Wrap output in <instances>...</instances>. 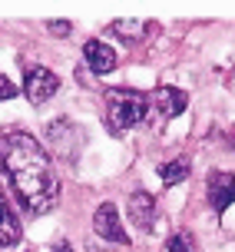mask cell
Segmentation results:
<instances>
[{
    "label": "cell",
    "instance_id": "cell-7",
    "mask_svg": "<svg viewBox=\"0 0 235 252\" xmlns=\"http://www.w3.org/2000/svg\"><path fill=\"white\" fill-rule=\"evenodd\" d=\"M129 219H133V226L136 229H152L156 226V199H152V192H133L129 196Z\"/></svg>",
    "mask_w": 235,
    "mask_h": 252
},
{
    "label": "cell",
    "instance_id": "cell-10",
    "mask_svg": "<svg viewBox=\"0 0 235 252\" xmlns=\"http://www.w3.org/2000/svg\"><path fill=\"white\" fill-rule=\"evenodd\" d=\"M110 33L119 40H129V43H136V40H143L149 33V24L146 20H116V24H110Z\"/></svg>",
    "mask_w": 235,
    "mask_h": 252
},
{
    "label": "cell",
    "instance_id": "cell-3",
    "mask_svg": "<svg viewBox=\"0 0 235 252\" xmlns=\"http://www.w3.org/2000/svg\"><path fill=\"white\" fill-rule=\"evenodd\" d=\"M57 90H60V76L53 73V70H47V66H30V70H27L24 93H27V100L33 103V106L47 103Z\"/></svg>",
    "mask_w": 235,
    "mask_h": 252
},
{
    "label": "cell",
    "instance_id": "cell-12",
    "mask_svg": "<svg viewBox=\"0 0 235 252\" xmlns=\"http://www.w3.org/2000/svg\"><path fill=\"white\" fill-rule=\"evenodd\" d=\"M166 252H196V239L189 229H176L169 242H166Z\"/></svg>",
    "mask_w": 235,
    "mask_h": 252
},
{
    "label": "cell",
    "instance_id": "cell-15",
    "mask_svg": "<svg viewBox=\"0 0 235 252\" xmlns=\"http://www.w3.org/2000/svg\"><path fill=\"white\" fill-rule=\"evenodd\" d=\"M87 252H110V249H106V246H103L96 236H89V239H87Z\"/></svg>",
    "mask_w": 235,
    "mask_h": 252
},
{
    "label": "cell",
    "instance_id": "cell-5",
    "mask_svg": "<svg viewBox=\"0 0 235 252\" xmlns=\"http://www.w3.org/2000/svg\"><path fill=\"white\" fill-rule=\"evenodd\" d=\"M189 106V96L179 87H159L152 96H149V110H156L162 120H173Z\"/></svg>",
    "mask_w": 235,
    "mask_h": 252
},
{
    "label": "cell",
    "instance_id": "cell-16",
    "mask_svg": "<svg viewBox=\"0 0 235 252\" xmlns=\"http://www.w3.org/2000/svg\"><path fill=\"white\" fill-rule=\"evenodd\" d=\"M53 252H76V249L70 246V242H57V246H53Z\"/></svg>",
    "mask_w": 235,
    "mask_h": 252
},
{
    "label": "cell",
    "instance_id": "cell-14",
    "mask_svg": "<svg viewBox=\"0 0 235 252\" xmlns=\"http://www.w3.org/2000/svg\"><path fill=\"white\" fill-rule=\"evenodd\" d=\"M17 96V87H13V80H7V76L0 73V100H13Z\"/></svg>",
    "mask_w": 235,
    "mask_h": 252
},
{
    "label": "cell",
    "instance_id": "cell-9",
    "mask_svg": "<svg viewBox=\"0 0 235 252\" xmlns=\"http://www.w3.org/2000/svg\"><path fill=\"white\" fill-rule=\"evenodd\" d=\"M20 219L13 213V206L7 202V196H0V249H10L20 242Z\"/></svg>",
    "mask_w": 235,
    "mask_h": 252
},
{
    "label": "cell",
    "instance_id": "cell-8",
    "mask_svg": "<svg viewBox=\"0 0 235 252\" xmlns=\"http://www.w3.org/2000/svg\"><path fill=\"white\" fill-rule=\"evenodd\" d=\"M83 57H87V66L96 76L110 73L113 66H116V50L106 47L103 40H87V43H83Z\"/></svg>",
    "mask_w": 235,
    "mask_h": 252
},
{
    "label": "cell",
    "instance_id": "cell-4",
    "mask_svg": "<svg viewBox=\"0 0 235 252\" xmlns=\"http://www.w3.org/2000/svg\"><path fill=\"white\" fill-rule=\"evenodd\" d=\"M93 229H96V239L119 242V246L129 242L123 222H119V209H116L113 202H99L96 206V213H93Z\"/></svg>",
    "mask_w": 235,
    "mask_h": 252
},
{
    "label": "cell",
    "instance_id": "cell-11",
    "mask_svg": "<svg viewBox=\"0 0 235 252\" xmlns=\"http://www.w3.org/2000/svg\"><path fill=\"white\" fill-rule=\"evenodd\" d=\"M159 179L166 183V186H179V183H186L189 179V159H169V163L159 166Z\"/></svg>",
    "mask_w": 235,
    "mask_h": 252
},
{
    "label": "cell",
    "instance_id": "cell-2",
    "mask_svg": "<svg viewBox=\"0 0 235 252\" xmlns=\"http://www.w3.org/2000/svg\"><path fill=\"white\" fill-rule=\"evenodd\" d=\"M103 100H106V123H110L113 133L133 129V126H139L149 116V96L139 93V90L113 87L103 93Z\"/></svg>",
    "mask_w": 235,
    "mask_h": 252
},
{
    "label": "cell",
    "instance_id": "cell-6",
    "mask_svg": "<svg viewBox=\"0 0 235 252\" xmlns=\"http://www.w3.org/2000/svg\"><path fill=\"white\" fill-rule=\"evenodd\" d=\"M209 202L215 213H225L229 206H235V176L222 173V169H212L209 173Z\"/></svg>",
    "mask_w": 235,
    "mask_h": 252
},
{
    "label": "cell",
    "instance_id": "cell-13",
    "mask_svg": "<svg viewBox=\"0 0 235 252\" xmlns=\"http://www.w3.org/2000/svg\"><path fill=\"white\" fill-rule=\"evenodd\" d=\"M47 30L53 33V37H70V30H73V24L70 20H50Z\"/></svg>",
    "mask_w": 235,
    "mask_h": 252
},
{
    "label": "cell",
    "instance_id": "cell-1",
    "mask_svg": "<svg viewBox=\"0 0 235 252\" xmlns=\"http://www.w3.org/2000/svg\"><path fill=\"white\" fill-rule=\"evenodd\" d=\"M0 163L10 179L17 199L27 206V213L43 216L60 199V179L50 163V153L40 146L37 136L24 129H10L0 136Z\"/></svg>",
    "mask_w": 235,
    "mask_h": 252
}]
</instances>
